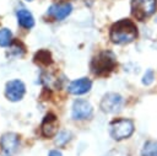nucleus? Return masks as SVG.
<instances>
[{
	"label": "nucleus",
	"mask_w": 157,
	"mask_h": 156,
	"mask_svg": "<svg viewBox=\"0 0 157 156\" xmlns=\"http://www.w3.org/2000/svg\"><path fill=\"white\" fill-rule=\"evenodd\" d=\"M110 41L115 44H128L131 43L137 37V28L135 23L130 20H120L115 22L109 33Z\"/></svg>",
	"instance_id": "nucleus-1"
},
{
	"label": "nucleus",
	"mask_w": 157,
	"mask_h": 156,
	"mask_svg": "<svg viewBox=\"0 0 157 156\" xmlns=\"http://www.w3.org/2000/svg\"><path fill=\"white\" fill-rule=\"evenodd\" d=\"M115 66H117L115 57L109 50L101 52L98 55H96L92 59V63H91V69H92L93 74H96L98 76L108 75L110 71L114 70Z\"/></svg>",
	"instance_id": "nucleus-2"
},
{
	"label": "nucleus",
	"mask_w": 157,
	"mask_h": 156,
	"mask_svg": "<svg viewBox=\"0 0 157 156\" xmlns=\"http://www.w3.org/2000/svg\"><path fill=\"white\" fill-rule=\"evenodd\" d=\"M134 133V123L126 118H119L109 124V134L114 140H123Z\"/></svg>",
	"instance_id": "nucleus-3"
},
{
	"label": "nucleus",
	"mask_w": 157,
	"mask_h": 156,
	"mask_svg": "<svg viewBox=\"0 0 157 156\" xmlns=\"http://www.w3.org/2000/svg\"><path fill=\"white\" fill-rule=\"evenodd\" d=\"M157 7L156 0H132L131 1V12L132 16L139 20L144 21L146 17L151 16Z\"/></svg>",
	"instance_id": "nucleus-4"
},
{
	"label": "nucleus",
	"mask_w": 157,
	"mask_h": 156,
	"mask_svg": "<svg viewBox=\"0 0 157 156\" xmlns=\"http://www.w3.org/2000/svg\"><path fill=\"white\" fill-rule=\"evenodd\" d=\"M123 106V97L115 92H108L101 99V109L104 113H117Z\"/></svg>",
	"instance_id": "nucleus-5"
},
{
	"label": "nucleus",
	"mask_w": 157,
	"mask_h": 156,
	"mask_svg": "<svg viewBox=\"0 0 157 156\" xmlns=\"http://www.w3.org/2000/svg\"><path fill=\"white\" fill-rule=\"evenodd\" d=\"M26 93V86L25 84L18 80V79H15V80H11L9 82H6V86H5V96L9 101L11 102H18L23 98Z\"/></svg>",
	"instance_id": "nucleus-6"
},
{
	"label": "nucleus",
	"mask_w": 157,
	"mask_h": 156,
	"mask_svg": "<svg viewBox=\"0 0 157 156\" xmlns=\"http://www.w3.org/2000/svg\"><path fill=\"white\" fill-rule=\"evenodd\" d=\"M92 106L88 101L86 99H76L72 104V109H71V117L76 120H82V119H87L92 115Z\"/></svg>",
	"instance_id": "nucleus-7"
},
{
	"label": "nucleus",
	"mask_w": 157,
	"mask_h": 156,
	"mask_svg": "<svg viewBox=\"0 0 157 156\" xmlns=\"http://www.w3.org/2000/svg\"><path fill=\"white\" fill-rule=\"evenodd\" d=\"M20 145V138L16 133H5L0 139L1 151L6 155H11L17 150Z\"/></svg>",
	"instance_id": "nucleus-8"
},
{
	"label": "nucleus",
	"mask_w": 157,
	"mask_h": 156,
	"mask_svg": "<svg viewBox=\"0 0 157 156\" xmlns=\"http://www.w3.org/2000/svg\"><path fill=\"white\" fill-rule=\"evenodd\" d=\"M71 11H72L71 4L70 2H63V4H54V5H52L48 9L47 14L49 16H52L53 18H55L58 21H61V20L66 18L71 14Z\"/></svg>",
	"instance_id": "nucleus-9"
},
{
	"label": "nucleus",
	"mask_w": 157,
	"mask_h": 156,
	"mask_svg": "<svg viewBox=\"0 0 157 156\" xmlns=\"http://www.w3.org/2000/svg\"><path fill=\"white\" fill-rule=\"evenodd\" d=\"M91 86H92V82L90 79L87 77H81V79H77V80H74L70 82V85L67 86V91L71 93V95H83L86 92H88L91 90Z\"/></svg>",
	"instance_id": "nucleus-10"
},
{
	"label": "nucleus",
	"mask_w": 157,
	"mask_h": 156,
	"mask_svg": "<svg viewBox=\"0 0 157 156\" xmlns=\"http://www.w3.org/2000/svg\"><path fill=\"white\" fill-rule=\"evenodd\" d=\"M42 134L45 138H53L58 131V119L53 113H48L42 122Z\"/></svg>",
	"instance_id": "nucleus-11"
},
{
	"label": "nucleus",
	"mask_w": 157,
	"mask_h": 156,
	"mask_svg": "<svg viewBox=\"0 0 157 156\" xmlns=\"http://www.w3.org/2000/svg\"><path fill=\"white\" fill-rule=\"evenodd\" d=\"M16 16H17V21L20 23L21 27L26 28V29H29L34 26V18H33V15L26 10V9H20L17 10L16 12Z\"/></svg>",
	"instance_id": "nucleus-12"
},
{
	"label": "nucleus",
	"mask_w": 157,
	"mask_h": 156,
	"mask_svg": "<svg viewBox=\"0 0 157 156\" xmlns=\"http://www.w3.org/2000/svg\"><path fill=\"white\" fill-rule=\"evenodd\" d=\"M34 60H36L37 63L44 65V66L50 65L52 61H53V60H52V55H50V53H49L48 50H45V49H40L39 52H37L36 55H34Z\"/></svg>",
	"instance_id": "nucleus-13"
},
{
	"label": "nucleus",
	"mask_w": 157,
	"mask_h": 156,
	"mask_svg": "<svg viewBox=\"0 0 157 156\" xmlns=\"http://www.w3.org/2000/svg\"><path fill=\"white\" fill-rule=\"evenodd\" d=\"M12 42V32L9 28L0 29V47H9Z\"/></svg>",
	"instance_id": "nucleus-14"
},
{
	"label": "nucleus",
	"mask_w": 157,
	"mask_h": 156,
	"mask_svg": "<svg viewBox=\"0 0 157 156\" xmlns=\"http://www.w3.org/2000/svg\"><path fill=\"white\" fill-rule=\"evenodd\" d=\"M142 156H157V142L147 141L142 147Z\"/></svg>",
	"instance_id": "nucleus-15"
},
{
	"label": "nucleus",
	"mask_w": 157,
	"mask_h": 156,
	"mask_svg": "<svg viewBox=\"0 0 157 156\" xmlns=\"http://www.w3.org/2000/svg\"><path fill=\"white\" fill-rule=\"evenodd\" d=\"M25 54V48L21 43H17L15 42L13 44L10 45V55H13V57H22Z\"/></svg>",
	"instance_id": "nucleus-16"
},
{
	"label": "nucleus",
	"mask_w": 157,
	"mask_h": 156,
	"mask_svg": "<svg viewBox=\"0 0 157 156\" xmlns=\"http://www.w3.org/2000/svg\"><path fill=\"white\" fill-rule=\"evenodd\" d=\"M70 136H71V134H70L69 131H66V130L59 133L58 136H56V140H55L56 145H65V144L70 140Z\"/></svg>",
	"instance_id": "nucleus-17"
},
{
	"label": "nucleus",
	"mask_w": 157,
	"mask_h": 156,
	"mask_svg": "<svg viewBox=\"0 0 157 156\" xmlns=\"http://www.w3.org/2000/svg\"><path fill=\"white\" fill-rule=\"evenodd\" d=\"M153 79H155V74H153V71H152L151 69H148V70L145 72L144 77H142V84L146 85V86H148V85H151V84L153 82Z\"/></svg>",
	"instance_id": "nucleus-18"
},
{
	"label": "nucleus",
	"mask_w": 157,
	"mask_h": 156,
	"mask_svg": "<svg viewBox=\"0 0 157 156\" xmlns=\"http://www.w3.org/2000/svg\"><path fill=\"white\" fill-rule=\"evenodd\" d=\"M48 156H63V155H61V152L58 151V150H52V151H49Z\"/></svg>",
	"instance_id": "nucleus-19"
},
{
	"label": "nucleus",
	"mask_w": 157,
	"mask_h": 156,
	"mask_svg": "<svg viewBox=\"0 0 157 156\" xmlns=\"http://www.w3.org/2000/svg\"><path fill=\"white\" fill-rule=\"evenodd\" d=\"M27 1H32V0H27Z\"/></svg>",
	"instance_id": "nucleus-20"
},
{
	"label": "nucleus",
	"mask_w": 157,
	"mask_h": 156,
	"mask_svg": "<svg viewBox=\"0 0 157 156\" xmlns=\"http://www.w3.org/2000/svg\"><path fill=\"white\" fill-rule=\"evenodd\" d=\"M6 156H10V155H6Z\"/></svg>",
	"instance_id": "nucleus-21"
}]
</instances>
